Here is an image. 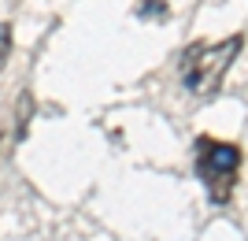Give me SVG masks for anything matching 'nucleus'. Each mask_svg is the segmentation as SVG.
Masks as SVG:
<instances>
[{
	"label": "nucleus",
	"instance_id": "obj_2",
	"mask_svg": "<svg viewBox=\"0 0 248 241\" xmlns=\"http://www.w3.org/2000/svg\"><path fill=\"white\" fill-rule=\"evenodd\" d=\"M197 178L204 182L211 204H226L233 197V186H237V171H241V145L233 141H218V137H197Z\"/></svg>",
	"mask_w": 248,
	"mask_h": 241
},
{
	"label": "nucleus",
	"instance_id": "obj_1",
	"mask_svg": "<svg viewBox=\"0 0 248 241\" xmlns=\"http://www.w3.org/2000/svg\"><path fill=\"white\" fill-rule=\"evenodd\" d=\"M241 48H245L241 33H230L222 41H193L182 52V67H178L182 85L197 96H215L226 82L233 60L241 56Z\"/></svg>",
	"mask_w": 248,
	"mask_h": 241
},
{
	"label": "nucleus",
	"instance_id": "obj_4",
	"mask_svg": "<svg viewBox=\"0 0 248 241\" xmlns=\"http://www.w3.org/2000/svg\"><path fill=\"white\" fill-rule=\"evenodd\" d=\"M134 15L137 19H167V4L163 0H141L134 8Z\"/></svg>",
	"mask_w": 248,
	"mask_h": 241
},
{
	"label": "nucleus",
	"instance_id": "obj_3",
	"mask_svg": "<svg viewBox=\"0 0 248 241\" xmlns=\"http://www.w3.org/2000/svg\"><path fill=\"white\" fill-rule=\"evenodd\" d=\"M30 119H33V93H30V89H22L19 100H15V141H26Z\"/></svg>",
	"mask_w": 248,
	"mask_h": 241
},
{
	"label": "nucleus",
	"instance_id": "obj_5",
	"mask_svg": "<svg viewBox=\"0 0 248 241\" xmlns=\"http://www.w3.org/2000/svg\"><path fill=\"white\" fill-rule=\"evenodd\" d=\"M8 56H11V26L4 22V26H0V71H4Z\"/></svg>",
	"mask_w": 248,
	"mask_h": 241
}]
</instances>
